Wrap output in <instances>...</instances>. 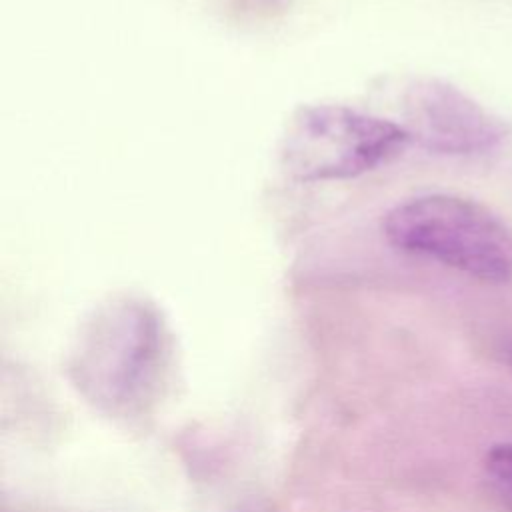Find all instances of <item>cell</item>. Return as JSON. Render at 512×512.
Listing matches in <instances>:
<instances>
[{
	"mask_svg": "<svg viewBox=\"0 0 512 512\" xmlns=\"http://www.w3.org/2000/svg\"><path fill=\"white\" fill-rule=\"evenodd\" d=\"M382 230L398 250L482 282L502 284L512 278V230L476 200L454 194L408 198L388 210Z\"/></svg>",
	"mask_w": 512,
	"mask_h": 512,
	"instance_id": "obj_1",
	"label": "cell"
},
{
	"mask_svg": "<svg viewBox=\"0 0 512 512\" xmlns=\"http://www.w3.org/2000/svg\"><path fill=\"white\" fill-rule=\"evenodd\" d=\"M408 142L400 124L340 104H314L290 118L280 154L294 180H340L374 170Z\"/></svg>",
	"mask_w": 512,
	"mask_h": 512,
	"instance_id": "obj_2",
	"label": "cell"
},
{
	"mask_svg": "<svg viewBox=\"0 0 512 512\" xmlns=\"http://www.w3.org/2000/svg\"><path fill=\"white\" fill-rule=\"evenodd\" d=\"M160 354L154 314L140 304L122 302L104 310L90 326L76 356L80 388L110 410L142 400Z\"/></svg>",
	"mask_w": 512,
	"mask_h": 512,
	"instance_id": "obj_3",
	"label": "cell"
},
{
	"mask_svg": "<svg viewBox=\"0 0 512 512\" xmlns=\"http://www.w3.org/2000/svg\"><path fill=\"white\" fill-rule=\"evenodd\" d=\"M486 470L492 480L512 496V444H496L486 454Z\"/></svg>",
	"mask_w": 512,
	"mask_h": 512,
	"instance_id": "obj_5",
	"label": "cell"
},
{
	"mask_svg": "<svg viewBox=\"0 0 512 512\" xmlns=\"http://www.w3.org/2000/svg\"><path fill=\"white\" fill-rule=\"evenodd\" d=\"M406 124L410 140L442 154H478L494 148L506 134L504 124L458 88L424 80L406 96Z\"/></svg>",
	"mask_w": 512,
	"mask_h": 512,
	"instance_id": "obj_4",
	"label": "cell"
}]
</instances>
